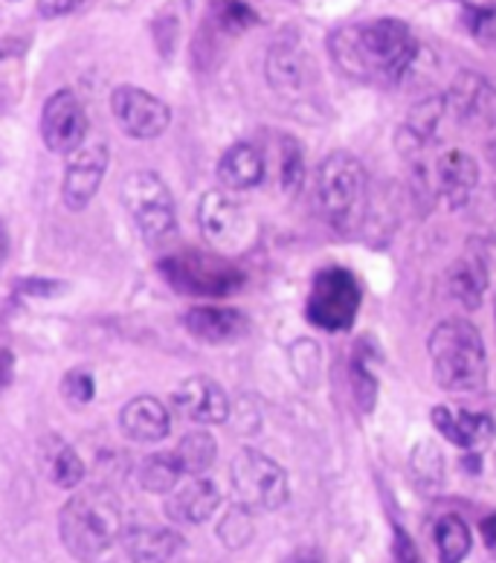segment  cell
<instances>
[{
    "label": "cell",
    "mask_w": 496,
    "mask_h": 563,
    "mask_svg": "<svg viewBox=\"0 0 496 563\" xmlns=\"http://www.w3.org/2000/svg\"><path fill=\"white\" fill-rule=\"evenodd\" d=\"M122 203H125V212H129L145 242L161 247V244H168L175 239V198H172L166 180L157 172H131L122 180Z\"/></svg>",
    "instance_id": "obj_5"
},
{
    "label": "cell",
    "mask_w": 496,
    "mask_h": 563,
    "mask_svg": "<svg viewBox=\"0 0 496 563\" xmlns=\"http://www.w3.org/2000/svg\"><path fill=\"white\" fill-rule=\"evenodd\" d=\"M161 274L180 294L203 299L230 297L241 288L244 274L221 253H200V250H184L172 253L161 262Z\"/></svg>",
    "instance_id": "obj_6"
},
{
    "label": "cell",
    "mask_w": 496,
    "mask_h": 563,
    "mask_svg": "<svg viewBox=\"0 0 496 563\" xmlns=\"http://www.w3.org/2000/svg\"><path fill=\"white\" fill-rule=\"evenodd\" d=\"M184 540L172 529H154V526H134L122 531V547L134 561L140 563H163L175 555Z\"/></svg>",
    "instance_id": "obj_22"
},
{
    "label": "cell",
    "mask_w": 496,
    "mask_h": 563,
    "mask_svg": "<svg viewBox=\"0 0 496 563\" xmlns=\"http://www.w3.org/2000/svg\"><path fill=\"white\" fill-rule=\"evenodd\" d=\"M111 113L117 125L134 140L161 137L172 122V111H168L166 102L145 88H134V85L113 88Z\"/></svg>",
    "instance_id": "obj_10"
},
{
    "label": "cell",
    "mask_w": 496,
    "mask_h": 563,
    "mask_svg": "<svg viewBox=\"0 0 496 563\" xmlns=\"http://www.w3.org/2000/svg\"><path fill=\"white\" fill-rule=\"evenodd\" d=\"M184 325L189 334H195L203 343L221 346V343H232V340L244 338L250 329V320L239 308L198 306L186 311Z\"/></svg>",
    "instance_id": "obj_18"
},
{
    "label": "cell",
    "mask_w": 496,
    "mask_h": 563,
    "mask_svg": "<svg viewBox=\"0 0 496 563\" xmlns=\"http://www.w3.org/2000/svg\"><path fill=\"white\" fill-rule=\"evenodd\" d=\"M494 320H496V299H494Z\"/></svg>",
    "instance_id": "obj_40"
},
{
    "label": "cell",
    "mask_w": 496,
    "mask_h": 563,
    "mask_svg": "<svg viewBox=\"0 0 496 563\" xmlns=\"http://www.w3.org/2000/svg\"><path fill=\"white\" fill-rule=\"evenodd\" d=\"M329 47L340 70L366 81H400L421 56V44L398 18L343 26L331 35Z\"/></svg>",
    "instance_id": "obj_1"
},
{
    "label": "cell",
    "mask_w": 496,
    "mask_h": 563,
    "mask_svg": "<svg viewBox=\"0 0 496 563\" xmlns=\"http://www.w3.org/2000/svg\"><path fill=\"white\" fill-rule=\"evenodd\" d=\"M253 531H256V526H253V511L247 506H241V503L232 511H227V517L218 526V534H221L227 549L247 547Z\"/></svg>",
    "instance_id": "obj_31"
},
{
    "label": "cell",
    "mask_w": 496,
    "mask_h": 563,
    "mask_svg": "<svg viewBox=\"0 0 496 563\" xmlns=\"http://www.w3.org/2000/svg\"><path fill=\"white\" fill-rule=\"evenodd\" d=\"M265 177V154L256 143L230 145L218 161V184L227 192H244L262 184Z\"/></svg>",
    "instance_id": "obj_21"
},
{
    "label": "cell",
    "mask_w": 496,
    "mask_h": 563,
    "mask_svg": "<svg viewBox=\"0 0 496 563\" xmlns=\"http://www.w3.org/2000/svg\"><path fill=\"white\" fill-rule=\"evenodd\" d=\"M448 108L462 125L476 131L496 129V85L473 70L456 73L448 90Z\"/></svg>",
    "instance_id": "obj_13"
},
{
    "label": "cell",
    "mask_w": 496,
    "mask_h": 563,
    "mask_svg": "<svg viewBox=\"0 0 496 563\" xmlns=\"http://www.w3.org/2000/svg\"><path fill=\"white\" fill-rule=\"evenodd\" d=\"M258 15L241 0H216L209 9V30L224 35H239L256 24Z\"/></svg>",
    "instance_id": "obj_28"
},
{
    "label": "cell",
    "mask_w": 496,
    "mask_h": 563,
    "mask_svg": "<svg viewBox=\"0 0 496 563\" xmlns=\"http://www.w3.org/2000/svg\"><path fill=\"white\" fill-rule=\"evenodd\" d=\"M432 427L439 430L441 439H448L456 448L473 451L480 444L496 439V427L485 412L450 410V407H432Z\"/></svg>",
    "instance_id": "obj_20"
},
{
    "label": "cell",
    "mask_w": 496,
    "mask_h": 563,
    "mask_svg": "<svg viewBox=\"0 0 496 563\" xmlns=\"http://www.w3.org/2000/svg\"><path fill=\"white\" fill-rule=\"evenodd\" d=\"M471 529L462 517L444 515L436 523V549H439V563H462L471 555Z\"/></svg>",
    "instance_id": "obj_26"
},
{
    "label": "cell",
    "mask_w": 496,
    "mask_h": 563,
    "mask_svg": "<svg viewBox=\"0 0 496 563\" xmlns=\"http://www.w3.org/2000/svg\"><path fill=\"white\" fill-rule=\"evenodd\" d=\"M317 207L322 218L340 233H354L363 224L368 201V184L363 163L349 152H334L320 163L317 177Z\"/></svg>",
    "instance_id": "obj_4"
},
{
    "label": "cell",
    "mask_w": 496,
    "mask_h": 563,
    "mask_svg": "<svg viewBox=\"0 0 496 563\" xmlns=\"http://www.w3.org/2000/svg\"><path fill=\"white\" fill-rule=\"evenodd\" d=\"M482 540H485V547H488L491 552L496 555V515H491L482 520Z\"/></svg>",
    "instance_id": "obj_38"
},
{
    "label": "cell",
    "mask_w": 496,
    "mask_h": 563,
    "mask_svg": "<svg viewBox=\"0 0 496 563\" xmlns=\"http://www.w3.org/2000/svg\"><path fill=\"white\" fill-rule=\"evenodd\" d=\"M485 157H488V163L496 169V137H491L488 145H485Z\"/></svg>",
    "instance_id": "obj_39"
},
{
    "label": "cell",
    "mask_w": 496,
    "mask_h": 563,
    "mask_svg": "<svg viewBox=\"0 0 496 563\" xmlns=\"http://www.w3.org/2000/svg\"><path fill=\"white\" fill-rule=\"evenodd\" d=\"M441 462H444V459H441V453L436 451V444L432 442H421L416 451H412V467H416L418 479H425V483H439L441 471H444Z\"/></svg>",
    "instance_id": "obj_33"
},
{
    "label": "cell",
    "mask_w": 496,
    "mask_h": 563,
    "mask_svg": "<svg viewBox=\"0 0 496 563\" xmlns=\"http://www.w3.org/2000/svg\"><path fill=\"white\" fill-rule=\"evenodd\" d=\"M172 453H175L184 476H203L209 467L216 465L218 442L216 435L207 433V430H192L177 442V448H172Z\"/></svg>",
    "instance_id": "obj_24"
},
{
    "label": "cell",
    "mask_w": 496,
    "mask_h": 563,
    "mask_svg": "<svg viewBox=\"0 0 496 563\" xmlns=\"http://www.w3.org/2000/svg\"><path fill=\"white\" fill-rule=\"evenodd\" d=\"M448 290L464 308H480L488 290V265L480 256H462L448 271Z\"/></svg>",
    "instance_id": "obj_23"
},
{
    "label": "cell",
    "mask_w": 496,
    "mask_h": 563,
    "mask_svg": "<svg viewBox=\"0 0 496 563\" xmlns=\"http://www.w3.org/2000/svg\"><path fill=\"white\" fill-rule=\"evenodd\" d=\"M317 79V65L297 41H276L267 53V81L276 93L302 97Z\"/></svg>",
    "instance_id": "obj_14"
},
{
    "label": "cell",
    "mask_w": 496,
    "mask_h": 563,
    "mask_svg": "<svg viewBox=\"0 0 496 563\" xmlns=\"http://www.w3.org/2000/svg\"><path fill=\"white\" fill-rule=\"evenodd\" d=\"M85 0H38V15L41 18H62L70 15L81 7Z\"/></svg>",
    "instance_id": "obj_37"
},
{
    "label": "cell",
    "mask_w": 496,
    "mask_h": 563,
    "mask_svg": "<svg viewBox=\"0 0 496 563\" xmlns=\"http://www.w3.org/2000/svg\"><path fill=\"white\" fill-rule=\"evenodd\" d=\"M393 552H395V563H425V558H421L418 547L412 543V538H409L407 531L400 529V526H395Z\"/></svg>",
    "instance_id": "obj_36"
},
{
    "label": "cell",
    "mask_w": 496,
    "mask_h": 563,
    "mask_svg": "<svg viewBox=\"0 0 496 563\" xmlns=\"http://www.w3.org/2000/svg\"><path fill=\"white\" fill-rule=\"evenodd\" d=\"M471 33L482 41V44H496V7H473L464 15Z\"/></svg>",
    "instance_id": "obj_35"
},
{
    "label": "cell",
    "mask_w": 496,
    "mask_h": 563,
    "mask_svg": "<svg viewBox=\"0 0 496 563\" xmlns=\"http://www.w3.org/2000/svg\"><path fill=\"white\" fill-rule=\"evenodd\" d=\"M58 534L73 558L97 561L122 540L120 499L108 488H85L73 494L58 515Z\"/></svg>",
    "instance_id": "obj_3"
},
{
    "label": "cell",
    "mask_w": 496,
    "mask_h": 563,
    "mask_svg": "<svg viewBox=\"0 0 496 563\" xmlns=\"http://www.w3.org/2000/svg\"><path fill=\"white\" fill-rule=\"evenodd\" d=\"M200 235L216 253H232L250 239L247 212L227 189H212L198 203Z\"/></svg>",
    "instance_id": "obj_9"
},
{
    "label": "cell",
    "mask_w": 496,
    "mask_h": 563,
    "mask_svg": "<svg viewBox=\"0 0 496 563\" xmlns=\"http://www.w3.org/2000/svg\"><path fill=\"white\" fill-rule=\"evenodd\" d=\"M352 393L357 407H361V412L375 410L377 378H375V372H372V366L361 357V352L354 354V361H352Z\"/></svg>",
    "instance_id": "obj_32"
},
{
    "label": "cell",
    "mask_w": 496,
    "mask_h": 563,
    "mask_svg": "<svg viewBox=\"0 0 496 563\" xmlns=\"http://www.w3.org/2000/svg\"><path fill=\"white\" fill-rule=\"evenodd\" d=\"M184 479V471L177 465L175 453H152L140 465V483H143L145 492L152 494H172Z\"/></svg>",
    "instance_id": "obj_27"
},
{
    "label": "cell",
    "mask_w": 496,
    "mask_h": 563,
    "mask_svg": "<svg viewBox=\"0 0 496 563\" xmlns=\"http://www.w3.org/2000/svg\"><path fill=\"white\" fill-rule=\"evenodd\" d=\"M436 186H439L441 201L450 210H459L471 201L476 186H480V163L462 148H450L436 163Z\"/></svg>",
    "instance_id": "obj_17"
},
{
    "label": "cell",
    "mask_w": 496,
    "mask_h": 563,
    "mask_svg": "<svg viewBox=\"0 0 496 563\" xmlns=\"http://www.w3.org/2000/svg\"><path fill=\"white\" fill-rule=\"evenodd\" d=\"M62 393H65L67 401L88 404L93 401V395H97V384H93V378H90V372L73 369L67 372L65 380H62Z\"/></svg>",
    "instance_id": "obj_34"
},
{
    "label": "cell",
    "mask_w": 496,
    "mask_h": 563,
    "mask_svg": "<svg viewBox=\"0 0 496 563\" xmlns=\"http://www.w3.org/2000/svg\"><path fill=\"white\" fill-rule=\"evenodd\" d=\"M363 288L357 276L345 267H326L313 276L308 299H305V317L311 325L322 331L352 329L354 317L361 311Z\"/></svg>",
    "instance_id": "obj_7"
},
{
    "label": "cell",
    "mask_w": 496,
    "mask_h": 563,
    "mask_svg": "<svg viewBox=\"0 0 496 563\" xmlns=\"http://www.w3.org/2000/svg\"><path fill=\"white\" fill-rule=\"evenodd\" d=\"M49 479L58 485V488H79L81 479H85V462L76 453V448L70 444H58V451L49 456Z\"/></svg>",
    "instance_id": "obj_29"
},
{
    "label": "cell",
    "mask_w": 496,
    "mask_h": 563,
    "mask_svg": "<svg viewBox=\"0 0 496 563\" xmlns=\"http://www.w3.org/2000/svg\"><path fill=\"white\" fill-rule=\"evenodd\" d=\"M175 407L195 424H224L230 416V398L216 378L195 375L175 389Z\"/></svg>",
    "instance_id": "obj_15"
},
{
    "label": "cell",
    "mask_w": 496,
    "mask_h": 563,
    "mask_svg": "<svg viewBox=\"0 0 496 563\" xmlns=\"http://www.w3.org/2000/svg\"><path fill=\"white\" fill-rule=\"evenodd\" d=\"M305 177V154L297 140L285 134L279 140V180L285 192H297Z\"/></svg>",
    "instance_id": "obj_30"
},
{
    "label": "cell",
    "mask_w": 496,
    "mask_h": 563,
    "mask_svg": "<svg viewBox=\"0 0 496 563\" xmlns=\"http://www.w3.org/2000/svg\"><path fill=\"white\" fill-rule=\"evenodd\" d=\"M41 140L49 152L73 154L88 143V113L73 90L62 88L44 102L41 111Z\"/></svg>",
    "instance_id": "obj_11"
},
{
    "label": "cell",
    "mask_w": 496,
    "mask_h": 563,
    "mask_svg": "<svg viewBox=\"0 0 496 563\" xmlns=\"http://www.w3.org/2000/svg\"><path fill=\"white\" fill-rule=\"evenodd\" d=\"M120 427L131 442L154 444L163 442L172 433V416H168L163 401H157L154 395H140V398H131L122 407Z\"/></svg>",
    "instance_id": "obj_19"
},
{
    "label": "cell",
    "mask_w": 496,
    "mask_h": 563,
    "mask_svg": "<svg viewBox=\"0 0 496 563\" xmlns=\"http://www.w3.org/2000/svg\"><path fill=\"white\" fill-rule=\"evenodd\" d=\"M108 161L111 154L102 140L85 143L79 152L70 154L65 177H62V201L67 203V210H85L97 198L104 172H108Z\"/></svg>",
    "instance_id": "obj_12"
},
{
    "label": "cell",
    "mask_w": 496,
    "mask_h": 563,
    "mask_svg": "<svg viewBox=\"0 0 496 563\" xmlns=\"http://www.w3.org/2000/svg\"><path fill=\"white\" fill-rule=\"evenodd\" d=\"M444 108H448V97H430L425 102H418L409 113V120L404 122V129H400L398 143L412 145V148H421L425 143H430L436 137Z\"/></svg>",
    "instance_id": "obj_25"
},
{
    "label": "cell",
    "mask_w": 496,
    "mask_h": 563,
    "mask_svg": "<svg viewBox=\"0 0 496 563\" xmlns=\"http://www.w3.org/2000/svg\"><path fill=\"white\" fill-rule=\"evenodd\" d=\"M432 378L450 395H480L488 384V354L476 325L464 320L439 322L430 334Z\"/></svg>",
    "instance_id": "obj_2"
},
{
    "label": "cell",
    "mask_w": 496,
    "mask_h": 563,
    "mask_svg": "<svg viewBox=\"0 0 496 563\" xmlns=\"http://www.w3.org/2000/svg\"><path fill=\"white\" fill-rule=\"evenodd\" d=\"M218 506H221V492L207 476H186V483L177 485L166 497V515L175 523H207L218 511Z\"/></svg>",
    "instance_id": "obj_16"
},
{
    "label": "cell",
    "mask_w": 496,
    "mask_h": 563,
    "mask_svg": "<svg viewBox=\"0 0 496 563\" xmlns=\"http://www.w3.org/2000/svg\"><path fill=\"white\" fill-rule=\"evenodd\" d=\"M232 492L250 511H276L288 503L290 483L285 467L256 448L235 453L230 465Z\"/></svg>",
    "instance_id": "obj_8"
}]
</instances>
